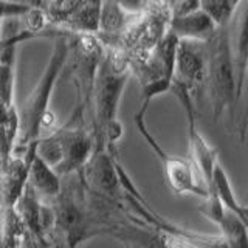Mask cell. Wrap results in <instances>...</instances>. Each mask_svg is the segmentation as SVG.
I'll return each mask as SVG.
<instances>
[{
    "mask_svg": "<svg viewBox=\"0 0 248 248\" xmlns=\"http://www.w3.org/2000/svg\"><path fill=\"white\" fill-rule=\"evenodd\" d=\"M27 227L14 206L0 209V248H20Z\"/></svg>",
    "mask_w": 248,
    "mask_h": 248,
    "instance_id": "11",
    "label": "cell"
},
{
    "mask_svg": "<svg viewBox=\"0 0 248 248\" xmlns=\"http://www.w3.org/2000/svg\"><path fill=\"white\" fill-rule=\"evenodd\" d=\"M27 183L33 188V191L42 202H50L59 194L62 178L34 151L30 158Z\"/></svg>",
    "mask_w": 248,
    "mask_h": 248,
    "instance_id": "10",
    "label": "cell"
},
{
    "mask_svg": "<svg viewBox=\"0 0 248 248\" xmlns=\"http://www.w3.org/2000/svg\"><path fill=\"white\" fill-rule=\"evenodd\" d=\"M70 34H72L70 31H62L61 34L56 36L50 61L44 70L41 79L36 84L33 92L30 93L25 104L22 106L20 110H17L19 146L13 147V149H23L41 137V124L45 113L48 112L51 93L56 87V82L68 61L70 50H72Z\"/></svg>",
    "mask_w": 248,
    "mask_h": 248,
    "instance_id": "4",
    "label": "cell"
},
{
    "mask_svg": "<svg viewBox=\"0 0 248 248\" xmlns=\"http://www.w3.org/2000/svg\"><path fill=\"white\" fill-rule=\"evenodd\" d=\"M126 248H130V247H127V245H126Z\"/></svg>",
    "mask_w": 248,
    "mask_h": 248,
    "instance_id": "20",
    "label": "cell"
},
{
    "mask_svg": "<svg viewBox=\"0 0 248 248\" xmlns=\"http://www.w3.org/2000/svg\"><path fill=\"white\" fill-rule=\"evenodd\" d=\"M206 81V42L178 39L174 64V84L188 89L192 96L205 92Z\"/></svg>",
    "mask_w": 248,
    "mask_h": 248,
    "instance_id": "8",
    "label": "cell"
},
{
    "mask_svg": "<svg viewBox=\"0 0 248 248\" xmlns=\"http://www.w3.org/2000/svg\"><path fill=\"white\" fill-rule=\"evenodd\" d=\"M144 118L146 113L137 112L134 115L135 126L140 132V135L143 137V140L149 144V147L160 160L169 189L174 194H177V196H197L200 199H206L208 186L203 178H202V175L199 174L197 168L194 166L191 158L178 157V155H172L163 149L161 144H158L155 137L147 129Z\"/></svg>",
    "mask_w": 248,
    "mask_h": 248,
    "instance_id": "5",
    "label": "cell"
},
{
    "mask_svg": "<svg viewBox=\"0 0 248 248\" xmlns=\"http://www.w3.org/2000/svg\"><path fill=\"white\" fill-rule=\"evenodd\" d=\"M101 0H48L45 14L50 23L76 34H96Z\"/></svg>",
    "mask_w": 248,
    "mask_h": 248,
    "instance_id": "7",
    "label": "cell"
},
{
    "mask_svg": "<svg viewBox=\"0 0 248 248\" xmlns=\"http://www.w3.org/2000/svg\"><path fill=\"white\" fill-rule=\"evenodd\" d=\"M240 2H242V0H231V3H232V6H234V10H236L237 5H239Z\"/></svg>",
    "mask_w": 248,
    "mask_h": 248,
    "instance_id": "18",
    "label": "cell"
},
{
    "mask_svg": "<svg viewBox=\"0 0 248 248\" xmlns=\"http://www.w3.org/2000/svg\"><path fill=\"white\" fill-rule=\"evenodd\" d=\"M200 10H203L217 25L230 23L234 16V6L231 0H199Z\"/></svg>",
    "mask_w": 248,
    "mask_h": 248,
    "instance_id": "14",
    "label": "cell"
},
{
    "mask_svg": "<svg viewBox=\"0 0 248 248\" xmlns=\"http://www.w3.org/2000/svg\"><path fill=\"white\" fill-rule=\"evenodd\" d=\"M2 22H3V20H0V30H2Z\"/></svg>",
    "mask_w": 248,
    "mask_h": 248,
    "instance_id": "19",
    "label": "cell"
},
{
    "mask_svg": "<svg viewBox=\"0 0 248 248\" xmlns=\"http://www.w3.org/2000/svg\"><path fill=\"white\" fill-rule=\"evenodd\" d=\"M118 161V154H113L104 147H93L89 160L78 174L92 194L110 203L124 206V191L116 169Z\"/></svg>",
    "mask_w": 248,
    "mask_h": 248,
    "instance_id": "6",
    "label": "cell"
},
{
    "mask_svg": "<svg viewBox=\"0 0 248 248\" xmlns=\"http://www.w3.org/2000/svg\"><path fill=\"white\" fill-rule=\"evenodd\" d=\"M217 28L219 25L200 8L182 16H172L168 20V30L170 33L186 41L206 42Z\"/></svg>",
    "mask_w": 248,
    "mask_h": 248,
    "instance_id": "9",
    "label": "cell"
},
{
    "mask_svg": "<svg viewBox=\"0 0 248 248\" xmlns=\"http://www.w3.org/2000/svg\"><path fill=\"white\" fill-rule=\"evenodd\" d=\"M96 70L92 89L93 104V140L95 147L116 154V144L123 137V126L118 120V107L124 87L130 76L129 58L118 46H106Z\"/></svg>",
    "mask_w": 248,
    "mask_h": 248,
    "instance_id": "1",
    "label": "cell"
},
{
    "mask_svg": "<svg viewBox=\"0 0 248 248\" xmlns=\"http://www.w3.org/2000/svg\"><path fill=\"white\" fill-rule=\"evenodd\" d=\"M115 2L126 14L140 16L152 5L154 0H115Z\"/></svg>",
    "mask_w": 248,
    "mask_h": 248,
    "instance_id": "17",
    "label": "cell"
},
{
    "mask_svg": "<svg viewBox=\"0 0 248 248\" xmlns=\"http://www.w3.org/2000/svg\"><path fill=\"white\" fill-rule=\"evenodd\" d=\"M209 192H214L216 197L220 200V203L227 208L228 211L234 213L240 219L247 220V206L237 200L234 191H232L230 178L227 172H225V169L219 165V161L216 163L214 170H213V180H211Z\"/></svg>",
    "mask_w": 248,
    "mask_h": 248,
    "instance_id": "12",
    "label": "cell"
},
{
    "mask_svg": "<svg viewBox=\"0 0 248 248\" xmlns=\"http://www.w3.org/2000/svg\"><path fill=\"white\" fill-rule=\"evenodd\" d=\"M165 5L169 13V17H172V16H182L200 8L199 0H166Z\"/></svg>",
    "mask_w": 248,
    "mask_h": 248,
    "instance_id": "16",
    "label": "cell"
},
{
    "mask_svg": "<svg viewBox=\"0 0 248 248\" xmlns=\"http://www.w3.org/2000/svg\"><path fill=\"white\" fill-rule=\"evenodd\" d=\"M126 16L115 0H101L96 34L118 36L123 30H126Z\"/></svg>",
    "mask_w": 248,
    "mask_h": 248,
    "instance_id": "13",
    "label": "cell"
},
{
    "mask_svg": "<svg viewBox=\"0 0 248 248\" xmlns=\"http://www.w3.org/2000/svg\"><path fill=\"white\" fill-rule=\"evenodd\" d=\"M30 8L31 5L16 2V0H0V20L23 17Z\"/></svg>",
    "mask_w": 248,
    "mask_h": 248,
    "instance_id": "15",
    "label": "cell"
},
{
    "mask_svg": "<svg viewBox=\"0 0 248 248\" xmlns=\"http://www.w3.org/2000/svg\"><path fill=\"white\" fill-rule=\"evenodd\" d=\"M95 147L92 130L85 127L84 116H72L50 134L39 137L34 151L45 163L54 169L59 177L79 172Z\"/></svg>",
    "mask_w": 248,
    "mask_h": 248,
    "instance_id": "3",
    "label": "cell"
},
{
    "mask_svg": "<svg viewBox=\"0 0 248 248\" xmlns=\"http://www.w3.org/2000/svg\"><path fill=\"white\" fill-rule=\"evenodd\" d=\"M211 113L219 121L227 113L232 126L239 132L237 98H236V72L231 48V22L219 25L216 33L206 41V81Z\"/></svg>",
    "mask_w": 248,
    "mask_h": 248,
    "instance_id": "2",
    "label": "cell"
}]
</instances>
